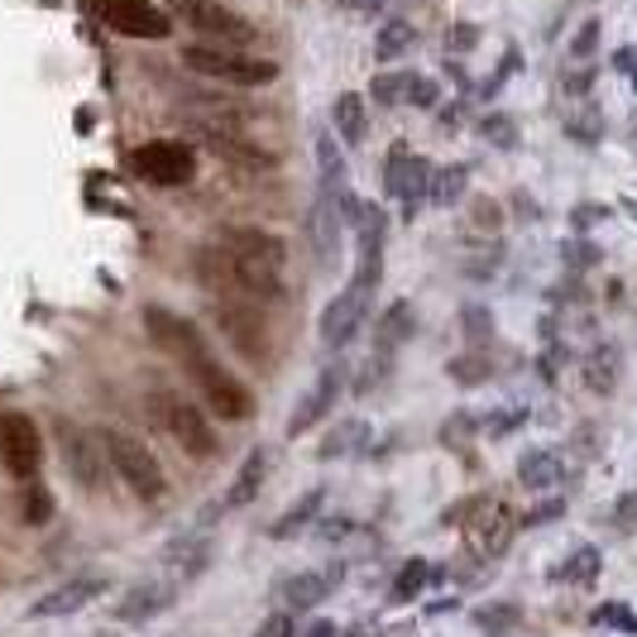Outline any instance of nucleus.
I'll return each instance as SVG.
<instances>
[{
	"label": "nucleus",
	"instance_id": "f257e3e1",
	"mask_svg": "<svg viewBox=\"0 0 637 637\" xmlns=\"http://www.w3.org/2000/svg\"><path fill=\"white\" fill-rule=\"evenodd\" d=\"M197 279L211 293L231 297V303H283V273L269 264H255L225 245H207L197 255Z\"/></svg>",
	"mask_w": 637,
	"mask_h": 637
},
{
	"label": "nucleus",
	"instance_id": "f03ea898",
	"mask_svg": "<svg viewBox=\"0 0 637 637\" xmlns=\"http://www.w3.org/2000/svg\"><path fill=\"white\" fill-rule=\"evenodd\" d=\"M96 437H101V446H106L111 475L130 489V494L144 499V503H159L168 494V479H163L159 455L144 446L139 437H130V431H120V427H106V431H96Z\"/></svg>",
	"mask_w": 637,
	"mask_h": 637
},
{
	"label": "nucleus",
	"instance_id": "7ed1b4c3",
	"mask_svg": "<svg viewBox=\"0 0 637 637\" xmlns=\"http://www.w3.org/2000/svg\"><path fill=\"white\" fill-rule=\"evenodd\" d=\"M183 63L197 77L225 82V87H269V82H279V63L273 58H255L245 48H225V44H187Z\"/></svg>",
	"mask_w": 637,
	"mask_h": 637
},
{
	"label": "nucleus",
	"instance_id": "20e7f679",
	"mask_svg": "<svg viewBox=\"0 0 637 637\" xmlns=\"http://www.w3.org/2000/svg\"><path fill=\"white\" fill-rule=\"evenodd\" d=\"M177 20L187 29H197L207 44H225V48H249L259 39V24L245 20L240 10L221 5V0H173Z\"/></svg>",
	"mask_w": 637,
	"mask_h": 637
},
{
	"label": "nucleus",
	"instance_id": "39448f33",
	"mask_svg": "<svg viewBox=\"0 0 637 637\" xmlns=\"http://www.w3.org/2000/svg\"><path fill=\"white\" fill-rule=\"evenodd\" d=\"M154 413H159V422L168 437L183 446L192 461H211L216 451H221V441H216V427L207 422V413L201 407H192L183 393H154Z\"/></svg>",
	"mask_w": 637,
	"mask_h": 637
},
{
	"label": "nucleus",
	"instance_id": "423d86ee",
	"mask_svg": "<svg viewBox=\"0 0 637 637\" xmlns=\"http://www.w3.org/2000/svg\"><path fill=\"white\" fill-rule=\"evenodd\" d=\"M130 163H135V173L154 187H187L192 177H197V154H192V144H183V139L139 144V149L130 154Z\"/></svg>",
	"mask_w": 637,
	"mask_h": 637
},
{
	"label": "nucleus",
	"instance_id": "0eeeda50",
	"mask_svg": "<svg viewBox=\"0 0 637 637\" xmlns=\"http://www.w3.org/2000/svg\"><path fill=\"white\" fill-rule=\"evenodd\" d=\"M211 311H216V331H221L245 359H269L273 355L269 321L255 311V303H231V297H216Z\"/></svg>",
	"mask_w": 637,
	"mask_h": 637
},
{
	"label": "nucleus",
	"instance_id": "6e6552de",
	"mask_svg": "<svg viewBox=\"0 0 637 637\" xmlns=\"http://www.w3.org/2000/svg\"><path fill=\"white\" fill-rule=\"evenodd\" d=\"M58 446H63V465H68L72 485H82V489H101L106 485V475H111V461H106L101 437H91L87 427L58 417Z\"/></svg>",
	"mask_w": 637,
	"mask_h": 637
},
{
	"label": "nucleus",
	"instance_id": "1a4fd4ad",
	"mask_svg": "<svg viewBox=\"0 0 637 637\" xmlns=\"http://www.w3.org/2000/svg\"><path fill=\"white\" fill-rule=\"evenodd\" d=\"M0 465L15 479H34L44 465V437L24 413H0Z\"/></svg>",
	"mask_w": 637,
	"mask_h": 637
},
{
	"label": "nucleus",
	"instance_id": "9d476101",
	"mask_svg": "<svg viewBox=\"0 0 637 637\" xmlns=\"http://www.w3.org/2000/svg\"><path fill=\"white\" fill-rule=\"evenodd\" d=\"M192 379L201 383V393H207V403L216 407V417H225V422H245L249 413H255V393L240 383L231 369H221L216 359H197L192 365Z\"/></svg>",
	"mask_w": 637,
	"mask_h": 637
},
{
	"label": "nucleus",
	"instance_id": "9b49d317",
	"mask_svg": "<svg viewBox=\"0 0 637 637\" xmlns=\"http://www.w3.org/2000/svg\"><path fill=\"white\" fill-rule=\"evenodd\" d=\"M144 327H149V335L163 345L168 355L177 359V365H197V359H207V335L197 331V321H187V317H177V311H168V307H149L144 311Z\"/></svg>",
	"mask_w": 637,
	"mask_h": 637
},
{
	"label": "nucleus",
	"instance_id": "f8f14e48",
	"mask_svg": "<svg viewBox=\"0 0 637 637\" xmlns=\"http://www.w3.org/2000/svg\"><path fill=\"white\" fill-rule=\"evenodd\" d=\"M101 20L111 24L115 34H125V39H144V44H159V39L173 34L168 10H159L154 0H101Z\"/></svg>",
	"mask_w": 637,
	"mask_h": 637
},
{
	"label": "nucleus",
	"instance_id": "ddd939ff",
	"mask_svg": "<svg viewBox=\"0 0 637 637\" xmlns=\"http://www.w3.org/2000/svg\"><path fill=\"white\" fill-rule=\"evenodd\" d=\"M365 311H369V287L351 283L345 293H335L327 311H321V341L331 345V351H341V345H351L359 327H365Z\"/></svg>",
	"mask_w": 637,
	"mask_h": 637
},
{
	"label": "nucleus",
	"instance_id": "4468645a",
	"mask_svg": "<svg viewBox=\"0 0 637 637\" xmlns=\"http://www.w3.org/2000/svg\"><path fill=\"white\" fill-rule=\"evenodd\" d=\"M431 173H437V168H431L422 154H407L403 144L389 154V192L403 201V216H407V221H413L417 207H422V197L431 192Z\"/></svg>",
	"mask_w": 637,
	"mask_h": 637
},
{
	"label": "nucleus",
	"instance_id": "2eb2a0df",
	"mask_svg": "<svg viewBox=\"0 0 637 637\" xmlns=\"http://www.w3.org/2000/svg\"><path fill=\"white\" fill-rule=\"evenodd\" d=\"M513 532H518V513L509 509V503L503 499H489L485 509L475 513V523H470V551L475 556H503V551H509V542H513Z\"/></svg>",
	"mask_w": 637,
	"mask_h": 637
},
{
	"label": "nucleus",
	"instance_id": "dca6fc26",
	"mask_svg": "<svg viewBox=\"0 0 637 637\" xmlns=\"http://www.w3.org/2000/svg\"><path fill=\"white\" fill-rule=\"evenodd\" d=\"M197 135L207 139V149L211 154H221L225 163H235V168H249V173H264V168H273V154L269 149H259L249 135H240L235 125H221V120H207V125H197Z\"/></svg>",
	"mask_w": 637,
	"mask_h": 637
},
{
	"label": "nucleus",
	"instance_id": "f3484780",
	"mask_svg": "<svg viewBox=\"0 0 637 637\" xmlns=\"http://www.w3.org/2000/svg\"><path fill=\"white\" fill-rule=\"evenodd\" d=\"M341 389H345V365H327V369L317 375V383H311V393H307L303 403H297V413L287 417V441H293V437H307V431L317 427L321 417H327L331 407H335Z\"/></svg>",
	"mask_w": 637,
	"mask_h": 637
},
{
	"label": "nucleus",
	"instance_id": "a211bd4d",
	"mask_svg": "<svg viewBox=\"0 0 637 637\" xmlns=\"http://www.w3.org/2000/svg\"><path fill=\"white\" fill-rule=\"evenodd\" d=\"M106 590H111L106 575H77V580H68V585H58V590H48L44 599H34L29 618H68V614H77V609H87L91 599H101Z\"/></svg>",
	"mask_w": 637,
	"mask_h": 637
},
{
	"label": "nucleus",
	"instance_id": "6ab92c4d",
	"mask_svg": "<svg viewBox=\"0 0 637 637\" xmlns=\"http://www.w3.org/2000/svg\"><path fill=\"white\" fill-rule=\"evenodd\" d=\"M216 245L235 249V255H245V259H255V264H269V269H279V273H283V264H287L283 235L264 231V225H225V231L216 235Z\"/></svg>",
	"mask_w": 637,
	"mask_h": 637
},
{
	"label": "nucleus",
	"instance_id": "aec40b11",
	"mask_svg": "<svg viewBox=\"0 0 637 637\" xmlns=\"http://www.w3.org/2000/svg\"><path fill=\"white\" fill-rule=\"evenodd\" d=\"M163 561H168V571L177 575V585H183V580H197V575L207 571V561H211V537H207V527H192L187 537H177V542L163 551Z\"/></svg>",
	"mask_w": 637,
	"mask_h": 637
},
{
	"label": "nucleus",
	"instance_id": "412c9836",
	"mask_svg": "<svg viewBox=\"0 0 637 637\" xmlns=\"http://www.w3.org/2000/svg\"><path fill=\"white\" fill-rule=\"evenodd\" d=\"M331 125H335V135H341V144H365V135H369V101L359 91H341L331 101Z\"/></svg>",
	"mask_w": 637,
	"mask_h": 637
},
{
	"label": "nucleus",
	"instance_id": "4be33fe9",
	"mask_svg": "<svg viewBox=\"0 0 637 637\" xmlns=\"http://www.w3.org/2000/svg\"><path fill=\"white\" fill-rule=\"evenodd\" d=\"M585 383H590L599 399H609L623 383V351L614 341H599L590 351V359H585Z\"/></svg>",
	"mask_w": 637,
	"mask_h": 637
},
{
	"label": "nucleus",
	"instance_id": "5701e85b",
	"mask_svg": "<svg viewBox=\"0 0 637 637\" xmlns=\"http://www.w3.org/2000/svg\"><path fill=\"white\" fill-rule=\"evenodd\" d=\"M561 475H566V461H561V451H551V446H532L518 461V479H523V489H551V485H561Z\"/></svg>",
	"mask_w": 637,
	"mask_h": 637
},
{
	"label": "nucleus",
	"instance_id": "b1692460",
	"mask_svg": "<svg viewBox=\"0 0 637 637\" xmlns=\"http://www.w3.org/2000/svg\"><path fill=\"white\" fill-rule=\"evenodd\" d=\"M168 604H173V590H168V585H135V590H130V595L115 604V618H125V623H149V618H159Z\"/></svg>",
	"mask_w": 637,
	"mask_h": 637
},
{
	"label": "nucleus",
	"instance_id": "393cba45",
	"mask_svg": "<svg viewBox=\"0 0 637 637\" xmlns=\"http://www.w3.org/2000/svg\"><path fill=\"white\" fill-rule=\"evenodd\" d=\"M359 446H369V422L351 417V422H335L327 437H321L317 461H345V455H355Z\"/></svg>",
	"mask_w": 637,
	"mask_h": 637
},
{
	"label": "nucleus",
	"instance_id": "a878e982",
	"mask_svg": "<svg viewBox=\"0 0 637 637\" xmlns=\"http://www.w3.org/2000/svg\"><path fill=\"white\" fill-rule=\"evenodd\" d=\"M413 44H417V24H407V20H383L379 34H375V58H379V63H399V58H403Z\"/></svg>",
	"mask_w": 637,
	"mask_h": 637
},
{
	"label": "nucleus",
	"instance_id": "bb28decb",
	"mask_svg": "<svg viewBox=\"0 0 637 637\" xmlns=\"http://www.w3.org/2000/svg\"><path fill=\"white\" fill-rule=\"evenodd\" d=\"M413 335V307L407 303H393L389 311L379 317V327H375V345H379V355H393L399 345Z\"/></svg>",
	"mask_w": 637,
	"mask_h": 637
},
{
	"label": "nucleus",
	"instance_id": "cd10ccee",
	"mask_svg": "<svg viewBox=\"0 0 637 637\" xmlns=\"http://www.w3.org/2000/svg\"><path fill=\"white\" fill-rule=\"evenodd\" d=\"M259 479H264V451H249L245 465H240L235 479H231V489H225L221 509H245V503L259 494Z\"/></svg>",
	"mask_w": 637,
	"mask_h": 637
},
{
	"label": "nucleus",
	"instance_id": "c85d7f7f",
	"mask_svg": "<svg viewBox=\"0 0 637 637\" xmlns=\"http://www.w3.org/2000/svg\"><path fill=\"white\" fill-rule=\"evenodd\" d=\"M327 590H331L327 575L303 571V575H293V580L283 585V599H287V609H293V614H303V609H317L321 599H327Z\"/></svg>",
	"mask_w": 637,
	"mask_h": 637
},
{
	"label": "nucleus",
	"instance_id": "c756f323",
	"mask_svg": "<svg viewBox=\"0 0 637 637\" xmlns=\"http://www.w3.org/2000/svg\"><path fill=\"white\" fill-rule=\"evenodd\" d=\"M321 503H327V489H307V494L297 499L293 509H283V518L273 523L269 532H273V537H293V532H303V527H307V523L321 513Z\"/></svg>",
	"mask_w": 637,
	"mask_h": 637
},
{
	"label": "nucleus",
	"instance_id": "7c9ffc66",
	"mask_svg": "<svg viewBox=\"0 0 637 637\" xmlns=\"http://www.w3.org/2000/svg\"><path fill=\"white\" fill-rule=\"evenodd\" d=\"M465 187H470V168L465 163H451V168H441V173H431V201H441V207L461 201Z\"/></svg>",
	"mask_w": 637,
	"mask_h": 637
},
{
	"label": "nucleus",
	"instance_id": "2f4dec72",
	"mask_svg": "<svg viewBox=\"0 0 637 637\" xmlns=\"http://www.w3.org/2000/svg\"><path fill=\"white\" fill-rule=\"evenodd\" d=\"M407 87H413V72H379V77L369 82V101L403 106L407 101Z\"/></svg>",
	"mask_w": 637,
	"mask_h": 637
},
{
	"label": "nucleus",
	"instance_id": "473e14b6",
	"mask_svg": "<svg viewBox=\"0 0 637 637\" xmlns=\"http://www.w3.org/2000/svg\"><path fill=\"white\" fill-rule=\"evenodd\" d=\"M427 580H431V566H427L422 556H413V561H407V566L399 571V580H393V599H403V604H407V599L422 595Z\"/></svg>",
	"mask_w": 637,
	"mask_h": 637
},
{
	"label": "nucleus",
	"instance_id": "72a5a7b5",
	"mask_svg": "<svg viewBox=\"0 0 637 637\" xmlns=\"http://www.w3.org/2000/svg\"><path fill=\"white\" fill-rule=\"evenodd\" d=\"M53 518V499H48V489L39 479H24V523L29 527H44Z\"/></svg>",
	"mask_w": 637,
	"mask_h": 637
},
{
	"label": "nucleus",
	"instance_id": "f704fd0d",
	"mask_svg": "<svg viewBox=\"0 0 637 637\" xmlns=\"http://www.w3.org/2000/svg\"><path fill=\"white\" fill-rule=\"evenodd\" d=\"M599 561H604V556H599L595 547H580V551H575V556L566 561V566L556 571V580H571V585H585V580H595V575H599Z\"/></svg>",
	"mask_w": 637,
	"mask_h": 637
},
{
	"label": "nucleus",
	"instance_id": "c9c22d12",
	"mask_svg": "<svg viewBox=\"0 0 637 637\" xmlns=\"http://www.w3.org/2000/svg\"><path fill=\"white\" fill-rule=\"evenodd\" d=\"M317 163H321V177H327V187L341 192L345 187V159H341V149L331 144V135L317 139Z\"/></svg>",
	"mask_w": 637,
	"mask_h": 637
},
{
	"label": "nucleus",
	"instance_id": "e433bc0d",
	"mask_svg": "<svg viewBox=\"0 0 637 637\" xmlns=\"http://www.w3.org/2000/svg\"><path fill=\"white\" fill-rule=\"evenodd\" d=\"M461 327H465V335L479 345V341H489L494 335V317H489V307H479V303H470L461 311Z\"/></svg>",
	"mask_w": 637,
	"mask_h": 637
},
{
	"label": "nucleus",
	"instance_id": "4c0bfd02",
	"mask_svg": "<svg viewBox=\"0 0 637 637\" xmlns=\"http://www.w3.org/2000/svg\"><path fill=\"white\" fill-rule=\"evenodd\" d=\"M599 34H604V24H599V20H585L580 29H575V39H571V58H575V63H585V58H595V48H599Z\"/></svg>",
	"mask_w": 637,
	"mask_h": 637
},
{
	"label": "nucleus",
	"instance_id": "58836bf2",
	"mask_svg": "<svg viewBox=\"0 0 637 637\" xmlns=\"http://www.w3.org/2000/svg\"><path fill=\"white\" fill-rule=\"evenodd\" d=\"M479 135H485V139H494L499 149H509V144L518 139V125H513L509 115H485V120H479Z\"/></svg>",
	"mask_w": 637,
	"mask_h": 637
},
{
	"label": "nucleus",
	"instance_id": "ea45409f",
	"mask_svg": "<svg viewBox=\"0 0 637 637\" xmlns=\"http://www.w3.org/2000/svg\"><path fill=\"white\" fill-rule=\"evenodd\" d=\"M441 101V87L422 72H413V87H407V106H417V111H431V106Z\"/></svg>",
	"mask_w": 637,
	"mask_h": 637
},
{
	"label": "nucleus",
	"instance_id": "a19ab883",
	"mask_svg": "<svg viewBox=\"0 0 637 637\" xmlns=\"http://www.w3.org/2000/svg\"><path fill=\"white\" fill-rule=\"evenodd\" d=\"M451 379L455 383H485L489 379V365H485V359H475V355H461V359H451Z\"/></svg>",
	"mask_w": 637,
	"mask_h": 637
},
{
	"label": "nucleus",
	"instance_id": "79ce46f5",
	"mask_svg": "<svg viewBox=\"0 0 637 637\" xmlns=\"http://www.w3.org/2000/svg\"><path fill=\"white\" fill-rule=\"evenodd\" d=\"M518 68H523V53H518V48H509V53H503V63L494 68V77L485 82V101H489V96H499V87H503V82H509Z\"/></svg>",
	"mask_w": 637,
	"mask_h": 637
},
{
	"label": "nucleus",
	"instance_id": "37998d69",
	"mask_svg": "<svg viewBox=\"0 0 637 637\" xmlns=\"http://www.w3.org/2000/svg\"><path fill=\"white\" fill-rule=\"evenodd\" d=\"M475 39H479V24H470V20H461V24H451V29H446V48H451V53H465Z\"/></svg>",
	"mask_w": 637,
	"mask_h": 637
},
{
	"label": "nucleus",
	"instance_id": "c03bdc74",
	"mask_svg": "<svg viewBox=\"0 0 637 637\" xmlns=\"http://www.w3.org/2000/svg\"><path fill=\"white\" fill-rule=\"evenodd\" d=\"M595 623H614V628H623V633H637V618L628 614V609H618V604L595 609Z\"/></svg>",
	"mask_w": 637,
	"mask_h": 637
},
{
	"label": "nucleus",
	"instance_id": "a18cd8bd",
	"mask_svg": "<svg viewBox=\"0 0 637 637\" xmlns=\"http://www.w3.org/2000/svg\"><path fill=\"white\" fill-rule=\"evenodd\" d=\"M561 513H566V499H551V503H542V509L523 513V527H542V523H551V518H561Z\"/></svg>",
	"mask_w": 637,
	"mask_h": 637
},
{
	"label": "nucleus",
	"instance_id": "49530a36",
	"mask_svg": "<svg viewBox=\"0 0 637 637\" xmlns=\"http://www.w3.org/2000/svg\"><path fill=\"white\" fill-rule=\"evenodd\" d=\"M255 637H297V633H293V614H269V618L259 623Z\"/></svg>",
	"mask_w": 637,
	"mask_h": 637
},
{
	"label": "nucleus",
	"instance_id": "de8ad7c7",
	"mask_svg": "<svg viewBox=\"0 0 637 637\" xmlns=\"http://www.w3.org/2000/svg\"><path fill=\"white\" fill-rule=\"evenodd\" d=\"M383 5H389V0H341V10H351V15H365V20L383 15Z\"/></svg>",
	"mask_w": 637,
	"mask_h": 637
},
{
	"label": "nucleus",
	"instance_id": "09e8293b",
	"mask_svg": "<svg viewBox=\"0 0 637 637\" xmlns=\"http://www.w3.org/2000/svg\"><path fill=\"white\" fill-rule=\"evenodd\" d=\"M485 628H509V623H518V609H489V614H479Z\"/></svg>",
	"mask_w": 637,
	"mask_h": 637
},
{
	"label": "nucleus",
	"instance_id": "8fccbe9b",
	"mask_svg": "<svg viewBox=\"0 0 637 637\" xmlns=\"http://www.w3.org/2000/svg\"><path fill=\"white\" fill-rule=\"evenodd\" d=\"M475 225L494 231V225H499V207H494V201H475Z\"/></svg>",
	"mask_w": 637,
	"mask_h": 637
},
{
	"label": "nucleus",
	"instance_id": "3c124183",
	"mask_svg": "<svg viewBox=\"0 0 637 637\" xmlns=\"http://www.w3.org/2000/svg\"><path fill=\"white\" fill-rule=\"evenodd\" d=\"M327 527H321V542H335V537L351 532V518H321Z\"/></svg>",
	"mask_w": 637,
	"mask_h": 637
},
{
	"label": "nucleus",
	"instance_id": "603ef678",
	"mask_svg": "<svg viewBox=\"0 0 637 637\" xmlns=\"http://www.w3.org/2000/svg\"><path fill=\"white\" fill-rule=\"evenodd\" d=\"M307 637H335V628H331V623H317V628H311Z\"/></svg>",
	"mask_w": 637,
	"mask_h": 637
}]
</instances>
